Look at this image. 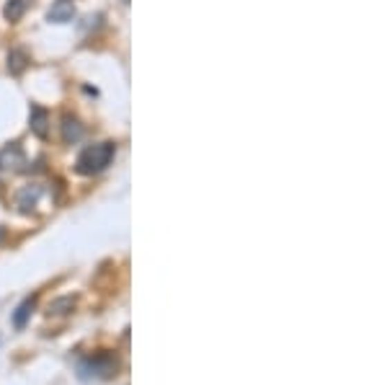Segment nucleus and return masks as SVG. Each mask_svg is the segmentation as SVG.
<instances>
[{
    "label": "nucleus",
    "mask_w": 387,
    "mask_h": 385,
    "mask_svg": "<svg viewBox=\"0 0 387 385\" xmlns=\"http://www.w3.org/2000/svg\"><path fill=\"white\" fill-rule=\"evenodd\" d=\"M116 156L114 142H96L80 150V156L75 160V171L80 176H96L101 171H106L111 166V160Z\"/></svg>",
    "instance_id": "1"
},
{
    "label": "nucleus",
    "mask_w": 387,
    "mask_h": 385,
    "mask_svg": "<svg viewBox=\"0 0 387 385\" xmlns=\"http://www.w3.org/2000/svg\"><path fill=\"white\" fill-rule=\"evenodd\" d=\"M116 370H119V362L111 352H96L77 362V375L83 380H108L111 375H116Z\"/></svg>",
    "instance_id": "2"
},
{
    "label": "nucleus",
    "mask_w": 387,
    "mask_h": 385,
    "mask_svg": "<svg viewBox=\"0 0 387 385\" xmlns=\"http://www.w3.org/2000/svg\"><path fill=\"white\" fill-rule=\"evenodd\" d=\"M26 166V156L19 142H10L0 150V171H23Z\"/></svg>",
    "instance_id": "3"
},
{
    "label": "nucleus",
    "mask_w": 387,
    "mask_h": 385,
    "mask_svg": "<svg viewBox=\"0 0 387 385\" xmlns=\"http://www.w3.org/2000/svg\"><path fill=\"white\" fill-rule=\"evenodd\" d=\"M41 194H44V189L39 187V184H29V187H23L19 194H16V205H19V209L23 215H31V212L37 209Z\"/></svg>",
    "instance_id": "4"
},
{
    "label": "nucleus",
    "mask_w": 387,
    "mask_h": 385,
    "mask_svg": "<svg viewBox=\"0 0 387 385\" xmlns=\"http://www.w3.org/2000/svg\"><path fill=\"white\" fill-rule=\"evenodd\" d=\"M75 19V3L73 0H55L52 8L47 10V21L52 24H70Z\"/></svg>",
    "instance_id": "5"
},
{
    "label": "nucleus",
    "mask_w": 387,
    "mask_h": 385,
    "mask_svg": "<svg viewBox=\"0 0 387 385\" xmlns=\"http://www.w3.org/2000/svg\"><path fill=\"white\" fill-rule=\"evenodd\" d=\"M62 140L68 142V145H75L77 140H83V135H86V127L80 124V119L77 117H70V114H65L62 117Z\"/></svg>",
    "instance_id": "6"
},
{
    "label": "nucleus",
    "mask_w": 387,
    "mask_h": 385,
    "mask_svg": "<svg viewBox=\"0 0 387 385\" xmlns=\"http://www.w3.org/2000/svg\"><path fill=\"white\" fill-rule=\"evenodd\" d=\"M29 127L31 132L37 135V138H47V129H49V114L47 109H41V106H31L29 111Z\"/></svg>",
    "instance_id": "7"
},
{
    "label": "nucleus",
    "mask_w": 387,
    "mask_h": 385,
    "mask_svg": "<svg viewBox=\"0 0 387 385\" xmlns=\"http://www.w3.org/2000/svg\"><path fill=\"white\" fill-rule=\"evenodd\" d=\"M34 308H37V300H34V297H26V300H23V303H21L19 308H16V313H13V318H10V321H13V326H16V328H23V326H26V321L31 318V313H34Z\"/></svg>",
    "instance_id": "8"
},
{
    "label": "nucleus",
    "mask_w": 387,
    "mask_h": 385,
    "mask_svg": "<svg viewBox=\"0 0 387 385\" xmlns=\"http://www.w3.org/2000/svg\"><path fill=\"white\" fill-rule=\"evenodd\" d=\"M26 6H29V0H8V3H6V8H3L6 21H10V24L21 21V16L26 13Z\"/></svg>",
    "instance_id": "9"
},
{
    "label": "nucleus",
    "mask_w": 387,
    "mask_h": 385,
    "mask_svg": "<svg viewBox=\"0 0 387 385\" xmlns=\"http://www.w3.org/2000/svg\"><path fill=\"white\" fill-rule=\"evenodd\" d=\"M29 65V57H26V52L23 50H10L8 55V73L10 75H21L23 70Z\"/></svg>",
    "instance_id": "10"
},
{
    "label": "nucleus",
    "mask_w": 387,
    "mask_h": 385,
    "mask_svg": "<svg viewBox=\"0 0 387 385\" xmlns=\"http://www.w3.org/2000/svg\"><path fill=\"white\" fill-rule=\"evenodd\" d=\"M3 236H6V230H3V227H0V238H3Z\"/></svg>",
    "instance_id": "11"
},
{
    "label": "nucleus",
    "mask_w": 387,
    "mask_h": 385,
    "mask_svg": "<svg viewBox=\"0 0 387 385\" xmlns=\"http://www.w3.org/2000/svg\"><path fill=\"white\" fill-rule=\"evenodd\" d=\"M122 3H124V6H126V3H129V0H122Z\"/></svg>",
    "instance_id": "12"
}]
</instances>
